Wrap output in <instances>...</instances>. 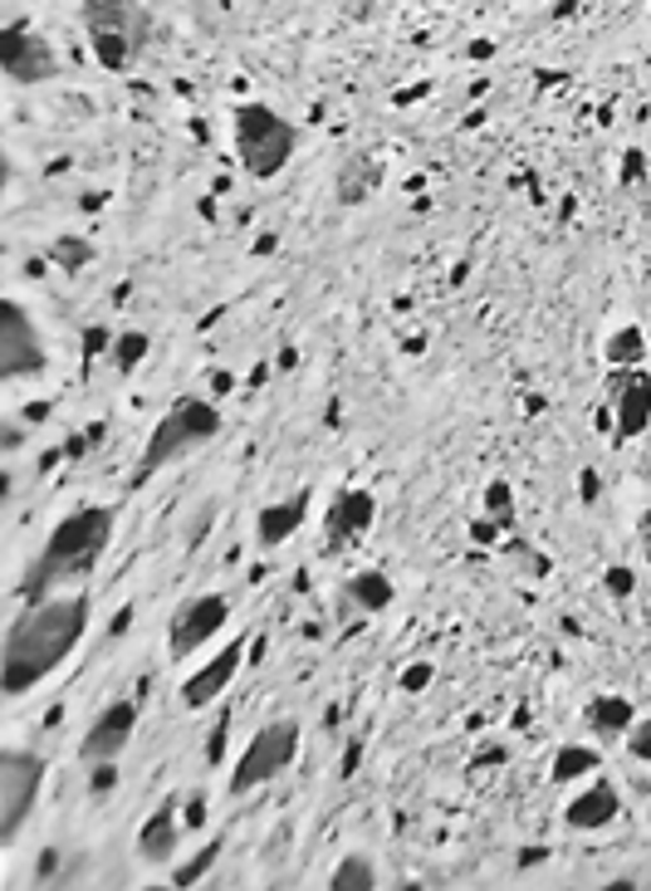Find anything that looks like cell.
Listing matches in <instances>:
<instances>
[{"label": "cell", "mask_w": 651, "mask_h": 891, "mask_svg": "<svg viewBox=\"0 0 651 891\" xmlns=\"http://www.w3.org/2000/svg\"><path fill=\"white\" fill-rule=\"evenodd\" d=\"M88 622H94V602L88 593H54V598H30V608L10 622L6 651H0V691L20 701L40 681L69 661V651L84 642Z\"/></svg>", "instance_id": "cell-1"}, {"label": "cell", "mask_w": 651, "mask_h": 891, "mask_svg": "<svg viewBox=\"0 0 651 891\" xmlns=\"http://www.w3.org/2000/svg\"><path fill=\"white\" fill-rule=\"evenodd\" d=\"M113 520H118V514H113L108 505H78V510H69L64 520L44 534L40 554H34V564L25 568V578H20V593H25V598H44L50 588L84 583L103 564V554H108Z\"/></svg>", "instance_id": "cell-2"}, {"label": "cell", "mask_w": 651, "mask_h": 891, "mask_svg": "<svg viewBox=\"0 0 651 891\" xmlns=\"http://www.w3.org/2000/svg\"><path fill=\"white\" fill-rule=\"evenodd\" d=\"M225 417L221 407L211 402V397H177L162 417H157L153 437H147L143 455H137V471H133V490H143L153 475H162L167 465L187 461L191 451H201V446H211L221 437Z\"/></svg>", "instance_id": "cell-3"}, {"label": "cell", "mask_w": 651, "mask_h": 891, "mask_svg": "<svg viewBox=\"0 0 651 891\" xmlns=\"http://www.w3.org/2000/svg\"><path fill=\"white\" fill-rule=\"evenodd\" d=\"M231 143H235L240 171L255 177V181H270L294 163V153H300V128H294L280 108L250 98V103H235L231 108Z\"/></svg>", "instance_id": "cell-4"}, {"label": "cell", "mask_w": 651, "mask_h": 891, "mask_svg": "<svg viewBox=\"0 0 651 891\" xmlns=\"http://www.w3.org/2000/svg\"><path fill=\"white\" fill-rule=\"evenodd\" d=\"M78 20H84V34L94 44V60L108 74H128L137 54L147 50V34H153V15H147L143 0H84Z\"/></svg>", "instance_id": "cell-5"}, {"label": "cell", "mask_w": 651, "mask_h": 891, "mask_svg": "<svg viewBox=\"0 0 651 891\" xmlns=\"http://www.w3.org/2000/svg\"><path fill=\"white\" fill-rule=\"evenodd\" d=\"M300 745H304V725L294 715H280V720H270V725H260L255 735H250V745L235 754L225 788H231L235 798H245V794H255V788L274 784L294 759H300Z\"/></svg>", "instance_id": "cell-6"}, {"label": "cell", "mask_w": 651, "mask_h": 891, "mask_svg": "<svg viewBox=\"0 0 651 891\" xmlns=\"http://www.w3.org/2000/svg\"><path fill=\"white\" fill-rule=\"evenodd\" d=\"M44 794V759L34 750H6L0 754V848L25 832V822L34 814Z\"/></svg>", "instance_id": "cell-7"}, {"label": "cell", "mask_w": 651, "mask_h": 891, "mask_svg": "<svg viewBox=\"0 0 651 891\" xmlns=\"http://www.w3.org/2000/svg\"><path fill=\"white\" fill-rule=\"evenodd\" d=\"M225 622H231V598L225 593H191L167 622V657L171 661L197 657Z\"/></svg>", "instance_id": "cell-8"}, {"label": "cell", "mask_w": 651, "mask_h": 891, "mask_svg": "<svg viewBox=\"0 0 651 891\" xmlns=\"http://www.w3.org/2000/svg\"><path fill=\"white\" fill-rule=\"evenodd\" d=\"M0 64H6L10 84H50V78H60V50L40 30H30L25 20H10L0 30Z\"/></svg>", "instance_id": "cell-9"}, {"label": "cell", "mask_w": 651, "mask_h": 891, "mask_svg": "<svg viewBox=\"0 0 651 891\" xmlns=\"http://www.w3.org/2000/svg\"><path fill=\"white\" fill-rule=\"evenodd\" d=\"M44 343L34 318L15 300L0 304V382H25V377L44 373Z\"/></svg>", "instance_id": "cell-10"}, {"label": "cell", "mask_w": 651, "mask_h": 891, "mask_svg": "<svg viewBox=\"0 0 651 891\" xmlns=\"http://www.w3.org/2000/svg\"><path fill=\"white\" fill-rule=\"evenodd\" d=\"M377 524V495L363 485H348L334 495V505L324 510V554H343V548L363 544L368 530Z\"/></svg>", "instance_id": "cell-11"}, {"label": "cell", "mask_w": 651, "mask_h": 891, "mask_svg": "<svg viewBox=\"0 0 651 891\" xmlns=\"http://www.w3.org/2000/svg\"><path fill=\"white\" fill-rule=\"evenodd\" d=\"M137 735V701H113L78 735V764H113Z\"/></svg>", "instance_id": "cell-12"}, {"label": "cell", "mask_w": 651, "mask_h": 891, "mask_svg": "<svg viewBox=\"0 0 651 891\" xmlns=\"http://www.w3.org/2000/svg\"><path fill=\"white\" fill-rule=\"evenodd\" d=\"M608 411L622 441H637L651 427V373L647 368H612L608 377Z\"/></svg>", "instance_id": "cell-13"}, {"label": "cell", "mask_w": 651, "mask_h": 891, "mask_svg": "<svg viewBox=\"0 0 651 891\" xmlns=\"http://www.w3.org/2000/svg\"><path fill=\"white\" fill-rule=\"evenodd\" d=\"M240 667H245V637L225 642L206 667H197L187 681H181V705H187V711H206L211 701H221L225 685L240 677Z\"/></svg>", "instance_id": "cell-14"}, {"label": "cell", "mask_w": 651, "mask_h": 891, "mask_svg": "<svg viewBox=\"0 0 651 891\" xmlns=\"http://www.w3.org/2000/svg\"><path fill=\"white\" fill-rule=\"evenodd\" d=\"M181 828H187L181 798H162V804L143 818V828H137V857L153 862V867H171V857L181 848Z\"/></svg>", "instance_id": "cell-15"}, {"label": "cell", "mask_w": 651, "mask_h": 891, "mask_svg": "<svg viewBox=\"0 0 651 891\" xmlns=\"http://www.w3.org/2000/svg\"><path fill=\"white\" fill-rule=\"evenodd\" d=\"M617 818H622V794H617V784L598 779V774H592V784L578 788L564 808V822L574 832H602V828H612Z\"/></svg>", "instance_id": "cell-16"}, {"label": "cell", "mask_w": 651, "mask_h": 891, "mask_svg": "<svg viewBox=\"0 0 651 891\" xmlns=\"http://www.w3.org/2000/svg\"><path fill=\"white\" fill-rule=\"evenodd\" d=\"M308 505H314V495H308V490H294V495H284V500H270V505L255 514V544H260V548L290 544L294 534L304 530Z\"/></svg>", "instance_id": "cell-17"}, {"label": "cell", "mask_w": 651, "mask_h": 891, "mask_svg": "<svg viewBox=\"0 0 651 891\" xmlns=\"http://www.w3.org/2000/svg\"><path fill=\"white\" fill-rule=\"evenodd\" d=\"M397 602V583L382 574V568H358V574L343 578V612L358 617H377Z\"/></svg>", "instance_id": "cell-18"}, {"label": "cell", "mask_w": 651, "mask_h": 891, "mask_svg": "<svg viewBox=\"0 0 651 891\" xmlns=\"http://www.w3.org/2000/svg\"><path fill=\"white\" fill-rule=\"evenodd\" d=\"M382 187V163L372 153H348L334 171V197L338 206H368Z\"/></svg>", "instance_id": "cell-19"}, {"label": "cell", "mask_w": 651, "mask_h": 891, "mask_svg": "<svg viewBox=\"0 0 651 891\" xmlns=\"http://www.w3.org/2000/svg\"><path fill=\"white\" fill-rule=\"evenodd\" d=\"M632 725H637V705L627 695H592L588 701V730L598 740H627Z\"/></svg>", "instance_id": "cell-20"}, {"label": "cell", "mask_w": 651, "mask_h": 891, "mask_svg": "<svg viewBox=\"0 0 651 891\" xmlns=\"http://www.w3.org/2000/svg\"><path fill=\"white\" fill-rule=\"evenodd\" d=\"M602 769V754L592 745H558L554 764H548V784H588Z\"/></svg>", "instance_id": "cell-21"}, {"label": "cell", "mask_w": 651, "mask_h": 891, "mask_svg": "<svg viewBox=\"0 0 651 891\" xmlns=\"http://www.w3.org/2000/svg\"><path fill=\"white\" fill-rule=\"evenodd\" d=\"M372 887H382V872H377L368 852H343L334 872H328V891H372Z\"/></svg>", "instance_id": "cell-22"}, {"label": "cell", "mask_w": 651, "mask_h": 891, "mask_svg": "<svg viewBox=\"0 0 651 891\" xmlns=\"http://www.w3.org/2000/svg\"><path fill=\"white\" fill-rule=\"evenodd\" d=\"M221 852H225V838H206L197 852L187 857V862H177L171 867V887H197L206 872H211L216 862H221Z\"/></svg>", "instance_id": "cell-23"}, {"label": "cell", "mask_w": 651, "mask_h": 891, "mask_svg": "<svg viewBox=\"0 0 651 891\" xmlns=\"http://www.w3.org/2000/svg\"><path fill=\"white\" fill-rule=\"evenodd\" d=\"M642 358H647V334L637 324L617 328L608 338V368H642Z\"/></svg>", "instance_id": "cell-24"}, {"label": "cell", "mask_w": 651, "mask_h": 891, "mask_svg": "<svg viewBox=\"0 0 651 891\" xmlns=\"http://www.w3.org/2000/svg\"><path fill=\"white\" fill-rule=\"evenodd\" d=\"M147 348H153V338H147L143 328H128V334H118V338H113L108 358H113V368H118V373H133L137 363L147 358Z\"/></svg>", "instance_id": "cell-25"}, {"label": "cell", "mask_w": 651, "mask_h": 891, "mask_svg": "<svg viewBox=\"0 0 651 891\" xmlns=\"http://www.w3.org/2000/svg\"><path fill=\"white\" fill-rule=\"evenodd\" d=\"M485 514L510 530V520H514V490H510V480H490V485H485Z\"/></svg>", "instance_id": "cell-26"}, {"label": "cell", "mask_w": 651, "mask_h": 891, "mask_svg": "<svg viewBox=\"0 0 651 891\" xmlns=\"http://www.w3.org/2000/svg\"><path fill=\"white\" fill-rule=\"evenodd\" d=\"M54 260H60L64 270H78V265H88V260H94V245H88V240H74V235H64L60 245H54Z\"/></svg>", "instance_id": "cell-27"}, {"label": "cell", "mask_w": 651, "mask_h": 891, "mask_svg": "<svg viewBox=\"0 0 651 891\" xmlns=\"http://www.w3.org/2000/svg\"><path fill=\"white\" fill-rule=\"evenodd\" d=\"M627 754H632V759H642V764H651V720H637V725L627 730Z\"/></svg>", "instance_id": "cell-28"}, {"label": "cell", "mask_w": 651, "mask_h": 891, "mask_svg": "<svg viewBox=\"0 0 651 891\" xmlns=\"http://www.w3.org/2000/svg\"><path fill=\"white\" fill-rule=\"evenodd\" d=\"M397 685H402L407 695H421L431 685V661H407V671H402V681Z\"/></svg>", "instance_id": "cell-29"}, {"label": "cell", "mask_w": 651, "mask_h": 891, "mask_svg": "<svg viewBox=\"0 0 651 891\" xmlns=\"http://www.w3.org/2000/svg\"><path fill=\"white\" fill-rule=\"evenodd\" d=\"M211 524H216V505H201V514H191V524H187V548H201Z\"/></svg>", "instance_id": "cell-30"}, {"label": "cell", "mask_w": 651, "mask_h": 891, "mask_svg": "<svg viewBox=\"0 0 651 891\" xmlns=\"http://www.w3.org/2000/svg\"><path fill=\"white\" fill-rule=\"evenodd\" d=\"M88 769H94V784H88L94 794H108L113 779H118V759H113V764H88Z\"/></svg>", "instance_id": "cell-31"}, {"label": "cell", "mask_w": 651, "mask_h": 891, "mask_svg": "<svg viewBox=\"0 0 651 891\" xmlns=\"http://www.w3.org/2000/svg\"><path fill=\"white\" fill-rule=\"evenodd\" d=\"M181 818H187V828H206V798L191 794L187 804H181Z\"/></svg>", "instance_id": "cell-32"}, {"label": "cell", "mask_w": 651, "mask_h": 891, "mask_svg": "<svg viewBox=\"0 0 651 891\" xmlns=\"http://www.w3.org/2000/svg\"><path fill=\"white\" fill-rule=\"evenodd\" d=\"M632 588H637L632 568H608V593H617V598H622V593H632Z\"/></svg>", "instance_id": "cell-33"}, {"label": "cell", "mask_w": 651, "mask_h": 891, "mask_svg": "<svg viewBox=\"0 0 651 891\" xmlns=\"http://www.w3.org/2000/svg\"><path fill=\"white\" fill-rule=\"evenodd\" d=\"M578 490H582V500H588V505H592V500H598V475H592V471H582Z\"/></svg>", "instance_id": "cell-34"}, {"label": "cell", "mask_w": 651, "mask_h": 891, "mask_svg": "<svg viewBox=\"0 0 651 891\" xmlns=\"http://www.w3.org/2000/svg\"><path fill=\"white\" fill-rule=\"evenodd\" d=\"M642 554H647V564H651V510L642 514Z\"/></svg>", "instance_id": "cell-35"}]
</instances>
